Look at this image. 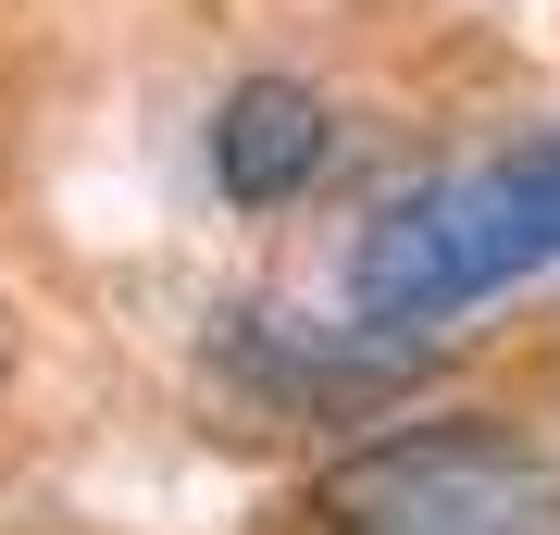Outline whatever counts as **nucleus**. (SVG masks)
I'll return each instance as SVG.
<instances>
[{
  "instance_id": "f257e3e1",
  "label": "nucleus",
  "mask_w": 560,
  "mask_h": 535,
  "mask_svg": "<svg viewBox=\"0 0 560 535\" xmlns=\"http://www.w3.org/2000/svg\"><path fill=\"white\" fill-rule=\"evenodd\" d=\"M548 261H560V138L386 199L349 249V299L374 337H436V324H460L474 299L548 275Z\"/></svg>"
},
{
  "instance_id": "f03ea898",
  "label": "nucleus",
  "mask_w": 560,
  "mask_h": 535,
  "mask_svg": "<svg viewBox=\"0 0 560 535\" xmlns=\"http://www.w3.org/2000/svg\"><path fill=\"white\" fill-rule=\"evenodd\" d=\"M324 535H560V461L486 411L386 423L312 486Z\"/></svg>"
},
{
  "instance_id": "7ed1b4c3",
  "label": "nucleus",
  "mask_w": 560,
  "mask_h": 535,
  "mask_svg": "<svg viewBox=\"0 0 560 535\" xmlns=\"http://www.w3.org/2000/svg\"><path fill=\"white\" fill-rule=\"evenodd\" d=\"M337 162V113H324V88L300 75H237L212 100V187L237 199V212H287V199H312V175Z\"/></svg>"
}]
</instances>
